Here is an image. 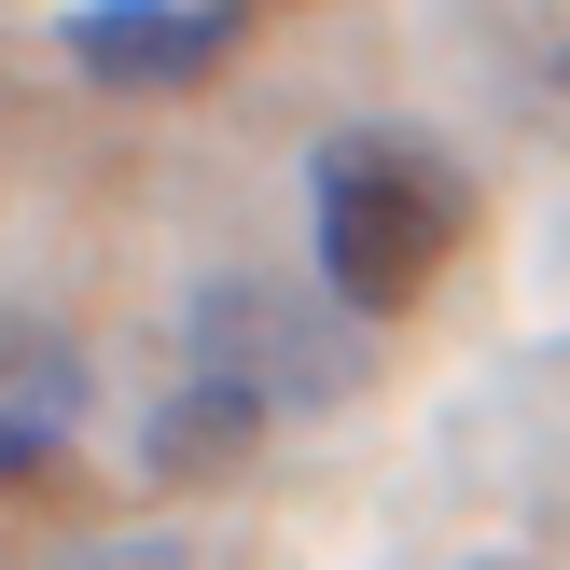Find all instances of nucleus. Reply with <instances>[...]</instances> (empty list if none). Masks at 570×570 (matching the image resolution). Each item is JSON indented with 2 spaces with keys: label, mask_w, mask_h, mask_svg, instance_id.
I'll use <instances>...</instances> for the list:
<instances>
[{
  "label": "nucleus",
  "mask_w": 570,
  "mask_h": 570,
  "mask_svg": "<svg viewBox=\"0 0 570 570\" xmlns=\"http://www.w3.org/2000/svg\"><path fill=\"white\" fill-rule=\"evenodd\" d=\"M70 432H83V362H70V334L0 321V488L56 473V445H70Z\"/></svg>",
  "instance_id": "4"
},
{
  "label": "nucleus",
  "mask_w": 570,
  "mask_h": 570,
  "mask_svg": "<svg viewBox=\"0 0 570 570\" xmlns=\"http://www.w3.org/2000/svg\"><path fill=\"white\" fill-rule=\"evenodd\" d=\"M306 195H321V293L348 306V321H404V306L460 265V237H473L460 167H445L417 126H348V139H321Z\"/></svg>",
  "instance_id": "1"
},
{
  "label": "nucleus",
  "mask_w": 570,
  "mask_h": 570,
  "mask_svg": "<svg viewBox=\"0 0 570 570\" xmlns=\"http://www.w3.org/2000/svg\"><path fill=\"white\" fill-rule=\"evenodd\" d=\"M195 376L250 390V404L278 417V404H321V390L348 376V348H334L293 293H209V306H195Z\"/></svg>",
  "instance_id": "2"
},
{
  "label": "nucleus",
  "mask_w": 570,
  "mask_h": 570,
  "mask_svg": "<svg viewBox=\"0 0 570 570\" xmlns=\"http://www.w3.org/2000/svg\"><path fill=\"white\" fill-rule=\"evenodd\" d=\"M223 14H250V0H223Z\"/></svg>",
  "instance_id": "6"
},
{
  "label": "nucleus",
  "mask_w": 570,
  "mask_h": 570,
  "mask_svg": "<svg viewBox=\"0 0 570 570\" xmlns=\"http://www.w3.org/2000/svg\"><path fill=\"white\" fill-rule=\"evenodd\" d=\"M223 42H237L223 0H83V14H70V56L98 83H126V98H181V83H209Z\"/></svg>",
  "instance_id": "3"
},
{
  "label": "nucleus",
  "mask_w": 570,
  "mask_h": 570,
  "mask_svg": "<svg viewBox=\"0 0 570 570\" xmlns=\"http://www.w3.org/2000/svg\"><path fill=\"white\" fill-rule=\"evenodd\" d=\"M250 445H265V404L223 390V376H195L181 404L154 417V473H223V460H250Z\"/></svg>",
  "instance_id": "5"
}]
</instances>
